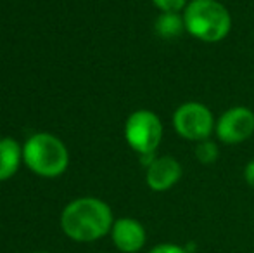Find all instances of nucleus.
<instances>
[{
	"label": "nucleus",
	"mask_w": 254,
	"mask_h": 253,
	"mask_svg": "<svg viewBox=\"0 0 254 253\" xmlns=\"http://www.w3.org/2000/svg\"><path fill=\"white\" fill-rule=\"evenodd\" d=\"M113 210L99 198H78L61 213V229L69 240L92 243L111 233Z\"/></svg>",
	"instance_id": "obj_1"
},
{
	"label": "nucleus",
	"mask_w": 254,
	"mask_h": 253,
	"mask_svg": "<svg viewBox=\"0 0 254 253\" xmlns=\"http://www.w3.org/2000/svg\"><path fill=\"white\" fill-rule=\"evenodd\" d=\"M185 31L204 44L225 40L232 30V16L220 0H190L184 9Z\"/></svg>",
	"instance_id": "obj_2"
},
{
	"label": "nucleus",
	"mask_w": 254,
	"mask_h": 253,
	"mask_svg": "<svg viewBox=\"0 0 254 253\" xmlns=\"http://www.w3.org/2000/svg\"><path fill=\"white\" fill-rule=\"evenodd\" d=\"M23 160L26 167L40 177H57L66 172L69 163V153L61 139L56 135L40 132L24 142Z\"/></svg>",
	"instance_id": "obj_3"
},
{
	"label": "nucleus",
	"mask_w": 254,
	"mask_h": 253,
	"mask_svg": "<svg viewBox=\"0 0 254 253\" xmlns=\"http://www.w3.org/2000/svg\"><path fill=\"white\" fill-rule=\"evenodd\" d=\"M125 139L138 156L154 155L163 141L161 118L149 109H137L125 123Z\"/></svg>",
	"instance_id": "obj_4"
},
{
	"label": "nucleus",
	"mask_w": 254,
	"mask_h": 253,
	"mask_svg": "<svg viewBox=\"0 0 254 253\" xmlns=\"http://www.w3.org/2000/svg\"><path fill=\"white\" fill-rule=\"evenodd\" d=\"M214 127H216V120L211 109L202 102H184L173 113V128L185 141H206L214 132Z\"/></svg>",
	"instance_id": "obj_5"
},
{
	"label": "nucleus",
	"mask_w": 254,
	"mask_h": 253,
	"mask_svg": "<svg viewBox=\"0 0 254 253\" xmlns=\"http://www.w3.org/2000/svg\"><path fill=\"white\" fill-rule=\"evenodd\" d=\"M218 139L225 144H241L254 134V113L248 106H234L216 120Z\"/></svg>",
	"instance_id": "obj_6"
},
{
	"label": "nucleus",
	"mask_w": 254,
	"mask_h": 253,
	"mask_svg": "<svg viewBox=\"0 0 254 253\" xmlns=\"http://www.w3.org/2000/svg\"><path fill=\"white\" fill-rule=\"evenodd\" d=\"M111 238H113L114 247L121 253H138L145 247L147 233L138 220L131 217H121L114 220Z\"/></svg>",
	"instance_id": "obj_7"
},
{
	"label": "nucleus",
	"mask_w": 254,
	"mask_h": 253,
	"mask_svg": "<svg viewBox=\"0 0 254 253\" xmlns=\"http://www.w3.org/2000/svg\"><path fill=\"white\" fill-rule=\"evenodd\" d=\"M182 165L173 156H159L151 165L147 167L145 172V182L149 189L156 192H164L175 186L182 179Z\"/></svg>",
	"instance_id": "obj_8"
},
{
	"label": "nucleus",
	"mask_w": 254,
	"mask_h": 253,
	"mask_svg": "<svg viewBox=\"0 0 254 253\" xmlns=\"http://www.w3.org/2000/svg\"><path fill=\"white\" fill-rule=\"evenodd\" d=\"M23 160V149L14 139H0V180H7L17 172Z\"/></svg>",
	"instance_id": "obj_9"
},
{
	"label": "nucleus",
	"mask_w": 254,
	"mask_h": 253,
	"mask_svg": "<svg viewBox=\"0 0 254 253\" xmlns=\"http://www.w3.org/2000/svg\"><path fill=\"white\" fill-rule=\"evenodd\" d=\"M156 31L166 40L180 37L185 31L184 16H180V12H161V16L156 19Z\"/></svg>",
	"instance_id": "obj_10"
},
{
	"label": "nucleus",
	"mask_w": 254,
	"mask_h": 253,
	"mask_svg": "<svg viewBox=\"0 0 254 253\" xmlns=\"http://www.w3.org/2000/svg\"><path fill=\"white\" fill-rule=\"evenodd\" d=\"M220 156V149L214 144L213 141L206 139L202 142H197V148H195V158L197 162H201L202 165H213L214 162Z\"/></svg>",
	"instance_id": "obj_11"
},
{
	"label": "nucleus",
	"mask_w": 254,
	"mask_h": 253,
	"mask_svg": "<svg viewBox=\"0 0 254 253\" xmlns=\"http://www.w3.org/2000/svg\"><path fill=\"white\" fill-rule=\"evenodd\" d=\"M161 12H180L187 7L189 0H151Z\"/></svg>",
	"instance_id": "obj_12"
},
{
	"label": "nucleus",
	"mask_w": 254,
	"mask_h": 253,
	"mask_svg": "<svg viewBox=\"0 0 254 253\" xmlns=\"http://www.w3.org/2000/svg\"><path fill=\"white\" fill-rule=\"evenodd\" d=\"M149 253H189V252L185 250V247L177 243H159L154 248H151Z\"/></svg>",
	"instance_id": "obj_13"
},
{
	"label": "nucleus",
	"mask_w": 254,
	"mask_h": 253,
	"mask_svg": "<svg viewBox=\"0 0 254 253\" xmlns=\"http://www.w3.org/2000/svg\"><path fill=\"white\" fill-rule=\"evenodd\" d=\"M244 179H246V182H248V186L254 187V160L248 162V165H246V169H244Z\"/></svg>",
	"instance_id": "obj_14"
},
{
	"label": "nucleus",
	"mask_w": 254,
	"mask_h": 253,
	"mask_svg": "<svg viewBox=\"0 0 254 253\" xmlns=\"http://www.w3.org/2000/svg\"><path fill=\"white\" fill-rule=\"evenodd\" d=\"M35 253H49V252H35Z\"/></svg>",
	"instance_id": "obj_15"
}]
</instances>
